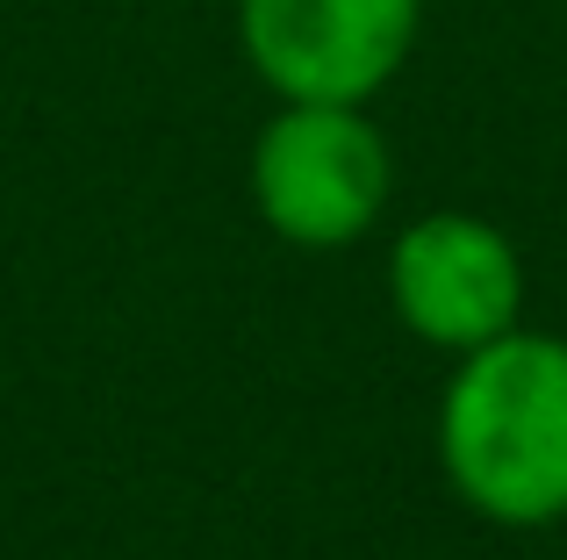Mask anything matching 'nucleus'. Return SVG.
I'll list each match as a JSON object with an SVG mask.
<instances>
[{
    "label": "nucleus",
    "instance_id": "obj_1",
    "mask_svg": "<svg viewBox=\"0 0 567 560\" xmlns=\"http://www.w3.org/2000/svg\"><path fill=\"white\" fill-rule=\"evenodd\" d=\"M439 460L488 525L567 518V338L503 331L460 352L439 403Z\"/></svg>",
    "mask_w": 567,
    "mask_h": 560
},
{
    "label": "nucleus",
    "instance_id": "obj_2",
    "mask_svg": "<svg viewBox=\"0 0 567 560\" xmlns=\"http://www.w3.org/2000/svg\"><path fill=\"white\" fill-rule=\"evenodd\" d=\"M259 216L288 245H352L388 201V144L360 101H288L251 152Z\"/></svg>",
    "mask_w": 567,
    "mask_h": 560
},
{
    "label": "nucleus",
    "instance_id": "obj_3",
    "mask_svg": "<svg viewBox=\"0 0 567 560\" xmlns=\"http://www.w3.org/2000/svg\"><path fill=\"white\" fill-rule=\"evenodd\" d=\"M388 302H395L402 331L424 338L439 352H474L488 338L517 331L525 309V267L517 245L482 216H416L388 252Z\"/></svg>",
    "mask_w": 567,
    "mask_h": 560
},
{
    "label": "nucleus",
    "instance_id": "obj_4",
    "mask_svg": "<svg viewBox=\"0 0 567 560\" xmlns=\"http://www.w3.org/2000/svg\"><path fill=\"white\" fill-rule=\"evenodd\" d=\"M424 0H245V51L288 101H367L410 58Z\"/></svg>",
    "mask_w": 567,
    "mask_h": 560
}]
</instances>
